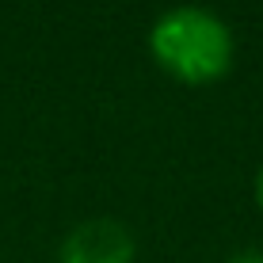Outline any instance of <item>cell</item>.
Segmentation results:
<instances>
[{"instance_id":"obj_3","label":"cell","mask_w":263,"mask_h":263,"mask_svg":"<svg viewBox=\"0 0 263 263\" xmlns=\"http://www.w3.org/2000/svg\"><path fill=\"white\" fill-rule=\"evenodd\" d=\"M225 263H263V248H237Z\"/></svg>"},{"instance_id":"obj_2","label":"cell","mask_w":263,"mask_h":263,"mask_svg":"<svg viewBox=\"0 0 263 263\" xmlns=\"http://www.w3.org/2000/svg\"><path fill=\"white\" fill-rule=\"evenodd\" d=\"M138 240L119 217H88L77 221L58 244V263H134Z\"/></svg>"},{"instance_id":"obj_4","label":"cell","mask_w":263,"mask_h":263,"mask_svg":"<svg viewBox=\"0 0 263 263\" xmlns=\"http://www.w3.org/2000/svg\"><path fill=\"white\" fill-rule=\"evenodd\" d=\"M252 195H256V206H259V214H263V164L256 172V183H252Z\"/></svg>"},{"instance_id":"obj_1","label":"cell","mask_w":263,"mask_h":263,"mask_svg":"<svg viewBox=\"0 0 263 263\" xmlns=\"http://www.w3.org/2000/svg\"><path fill=\"white\" fill-rule=\"evenodd\" d=\"M149 53L179 84H217L237 61V34L214 8L176 4L153 20Z\"/></svg>"}]
</instances>
